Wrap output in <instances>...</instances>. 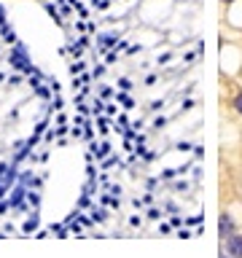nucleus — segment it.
Wrapping results in <instances>:
<instances>
[{"mask_svg": "<svg viewBox=\"0 0 242 258\" xmlns=\"http://www.w3.org/2000/svg\"><path fill=\"white\" fill-rule=\"evenodd\" d=\"M226 250H229L232 256H242V237H240V234H232V237H229Z\"/></svg>", "mask_w": 242, "mask_h": 258, "instance_id": "obj_1", "label": "nucleus"}, {"mask_svg": "<svg viewBox=\"0 0 242 258\" xmlns=\"http://www.w3.org/2000/svg\"><path fill=\"white\" fill-rule=\"evenodd\" d=\"M221 234H223V237H226V234L232 237V218H229V215L221 218Z\"/></svg>", "mask_w": 242, "mask_h": 258, "instance_id": "obj_2", "label": "nucleus"}, {"mask_svg": "<svg viewBox=\"0 0 242 258\" xmlns=\"http://www.w3.org/2000/svg\"><path fill=\"white\" fill-rule=\"evenodd\" d=\"M234 108H237V111L242 113V94H237V97H234Z\"/></svg>", "mask_w": 242, "mask_h": 258, "instance_id": "obj_3", "label": "nucleus"}, {"mask_svg": "<svg viewBox=\"0 0 242 258\" xmlns=\"http://www.w3.org/2000/svg\"><path fill=\"white\" fill-rule=\"evenodd\" d=\"M226 3H232V0H226Z\"/></svg>", "mask_w": 242, "mask_h": 258, "instance_id": "obj_4", "label": "nucleus"}]
</instances>
